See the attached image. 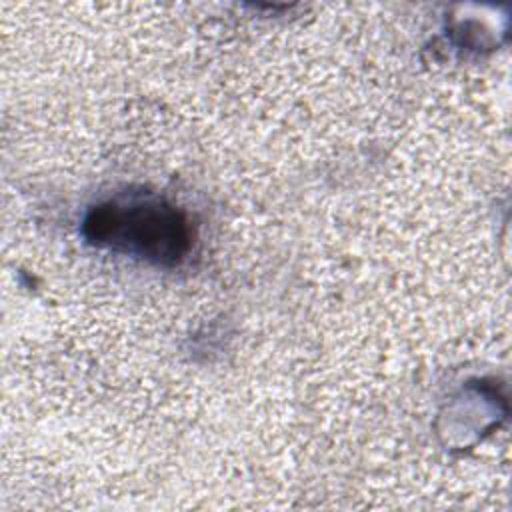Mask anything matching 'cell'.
<instances>
[{"instance_id": "cell-1", "label": "cell", "mask_w": 512, "mask_h": 512, "mask_svg": "<svg viewBox=\"0 0 512 512\" xmlns=\"http://www.w3.org/2000/svg\"><path fill=\"white\" fill-rule=\"evenodd\" d=\"M96 240L124 244L156 262H174L186 250L188 230L184 220L170 206L158 202L108 204L98 208L88 220Z\"/></svg>"}]
</instances>
